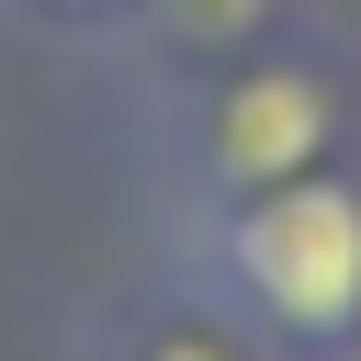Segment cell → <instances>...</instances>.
<instances>
[{
  "instance_id": "obj_5",
  "label": "cell",
  "mask_w": 361,
  "mask_h": 361,
  "mask_svg": "<svg viewBox=\"0 0 361 361\" xmlns=\"http://www.w3.org/2000/svg\"><path fill=\"white\" fill-rule=\"evenodd\" d=\"M11 11H23V23H45V34H68V45H90V56H102V45H113V34H124V11H135V0H11Z\"/></svg>"
},
{
  "instance_id": "obj_4",
  "label": "cell",
  "mask_w": 361,
  "mask_h": 361,
  "mask_svg": "<svg viewBox=\"0 0 361 361\" xmlns=\"http://www.w3.org/2000/svg\"><path fill=\"white\" fill-rule=\"evenodd\" d=\"M327 0H135L124 34L102 45L113 79H180V68H214V56H248L293 23H316Z\"/></svg>"
},
{
  "instance_id": "obj_3",
  "label": "cell",
  "mask_w": 361,
  "mask_h": 361,
  "mask_svg": "<svg viewBox=\"0 0 361 361\" xmlns=\"http://www.w3.org/2000/svg\"><path fill=\"white\" fill-rule=\"evenodd\" d=\"M68 361H282L214 282H192L180 259H158L147 282L102 293L79 327H68Z\"/></svg>"
},
{
  "instance_id": "obj_1",
  "label": "cell",
  "mask_w": 361,
  "mask_h": 361,
  "mask_svg": "<svg viewBox=\"0 0 361 361\" xmlns=\"http://www.w3.org/2000/svg\"><path fill=\"white\" fill-rule=\"evenodd\" d=\"M113 102H124L135 192L169 237V226L226 214L271 180L361 158V34L338 11H316L271 45H248V56H214V68H180V79H113Z\"/></svg>"
},
{
  "instance_id": "obj_2",
  "label": "cell",
  "mask_w": 361,
  "mask_h": 361,
  "mask_svg": "<svg viewBox=\"0 0 361 361\" xmlns=\"http://www.w3.org/2000/svg\"><path fill=\"white\" fill-rule=\"evenodd\" d=\"M158 259L214 282L282 361H361V158L192 214L158 237Z\"/></svg>"
}]
</instances>
